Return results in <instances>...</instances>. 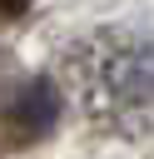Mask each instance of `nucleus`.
<instances>
[{
  "mask_svg": "<svg viewBox=\"0 0 154 159\" xmlns=\"http://www.w3.org/2000/svg\"><path fill=\"white\" fill-rule=\"evenodd\" d=\"M65 84L99 129L134 134L154 119V40L124 25L89 30L65 50Z\"/></svg>",
  "mask_w": 154,
  "mask_h": 159,
  "instance_id": "f257e3e1",
  "label": "nucleus"
},
{
  "mask_svg": "<svg viewBox=\"0 0 154 159\" xmlns=\"http://www.w3.org/2000/svg\"><path fill=\"white\" fill-rule=\"evenodd\" d=\"M25 5H30V0H0V15H20Z\"/></svg>",
  "mask_w": 154,
  "mask_h": 159,
  "instance_id": "f03ea898",
  "label": "nucleus"
}]
</instances>
